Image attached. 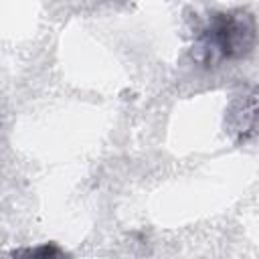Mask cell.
Returning a JSON list of instances; mask_svg holds the SVG:
<instances>
[{
	"instance_id": "cell-1",
	"label": "cell",
	"mask_w": 259,
	"mask_h": 259,
	"mask_svg": "<svg viewBox=\"0 0 259 259\" xmlns=\"http://www.w3.org/2000/svg\"><path fill=\"white\" fill-rule=\"evenodd\" d=\"M255 38V22L253 16L243 14H214L210 20V28L204 34V53L217 51L221 59L241 57L251 51Z\"/></svg>"
},
{
	"instance_id": "cell-2",
	"label": "cell",
	"mask_w": 259,
	"mask_h": 259,
	"mask_svg": "<svg viewBox=\"0 0 259 259\" xmlns=\"http://www.w3.org/2000/svg\"><path fill=\"white\" fill-rule=\"evenodd\" d=\"M12 255H34V257H57L61 255V249L55 247L53 243L49 245H42V247H36V249H28V251H14Z\"/></svg>"
}]
</instances>
